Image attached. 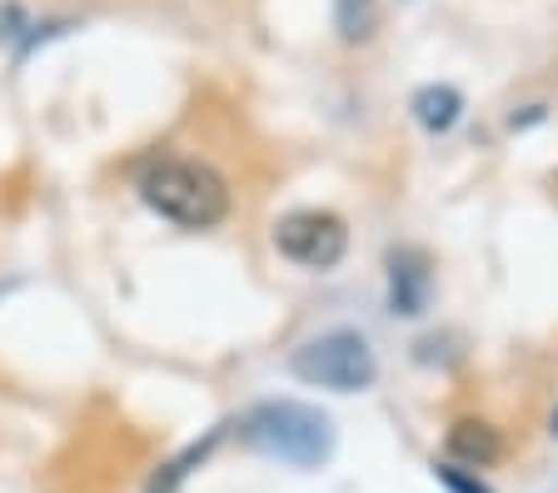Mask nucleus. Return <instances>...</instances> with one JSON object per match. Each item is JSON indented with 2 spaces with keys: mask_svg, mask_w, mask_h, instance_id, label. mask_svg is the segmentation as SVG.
<instances>
[{
  "mask_svg": "<svg viewBox=\"0 0 558 493\" xmlns=\"http://www.w3.org/2000/svg\"><path fill=\"white\" fill-rule=\"evenodd\" d=\"M140 200L185 230H215L230 214V185L205 160H155L140 175Z\"/></svg>",
  "mask_w": 558,
  "mask_h": 493,
  "instance_id": "obj_1",
  "label": "nucleus"
},
{
  "mask_svg": "<svg viewBox=\"0 0 558 493\" xmlns=\"http://www.w3.org/2000/svg\"><path fill=\"white\" fill-rule=\"evenodd\" d=\"M244 439L259 448V454L279 458V464H294V469H319L335 454V423L329 414L310 409V404L294 399H265L244 414Z\"/></svg>",
  "mask_w": 558,
  "mask_h": 493,
  "instance_id": "obj_2",
  "label": "nucleus"
},
{
  "mask_svg": "<svg viewBox=\"0 0 558 493\" xmlns=\"http://www.w3.org/2000/svg\"><path fill=\"white\" fill-rule=\"evenodd\" d=\"M290 369L294 379L314 389H335V394H360L379 379V359H374L369 340L354 334V329H329L319 340L300 344L290 354Z\"/></svg>",
  "mask_w": 558,
  "mask_h": 493,
  "instance_id": "obj_3",
  "label": "nucleus"
},
{
  "mask_svg": "<svg viewBox=\"0 0 558 493\" xmlns=\"http://www.w3.org/2000/svg\"><path fill=\"white\" fill-rule=\"evenodd\" d=\"M275 249L304 270H335L349 249V230L329 210H290L275 224Z\"/></svg>",
  "mask_w": 558,
  "mask_h": 493,
  "instance_id": "obj_4",
  "label": "nucleus"
},
{
  "mask_svg": "<svg viewBox=\"0 0 558 493\" xmlns=\"http://www.w3.org/2000/svg\"><path fill=\"white\" fill-rule=\"evenodd\" d=\"M429 289H434V274L424 249H395L389 255V309L404 319L424 315L429 309Z\"/></svg>",
  "mask_w": 558,
  "mask_h": 493,
  "instance_id": "obj_5",
  "label": "nucleus"
},
{
  "mask_svg": "<svg viewBox=\"0 0 558 493\" xmlns=\"http://www.w3.org/2000/svg\"><path fill=\"white\" fill-rule=\"evenodd\" d=\"M444 448H449V458L469 464V469H488V464H499V458H504L499 429H494V423H484V419H459L449 429V439H444Z\"/></svg>",
  "mask_w": 558,
  "mask_h": 493,
  "instance_id": "obj_6",
  "label": "nucleus"
},
{
  "mask_svg": "<svg viewBox=\"0 0 558 493\" xmlns=\"http://www.w3.org/2000/svg\"><path fill=\"white\" fill-rule=\"evenodd\" d=\"M409 110H414V120L424 130L444 135V130H453L459 125V115H464V95L453 90V85H424V90H414Z\"/></svg>",
  "mask_w": 558,
  "mask_h": 493,
  "instance_id": "obj_7",
  "label": "nucleus"
},
{
  "mask_svg": "<svg viewBox=\"0 0 558 493\" xmlns=\"http://www.w3.org/2000/svg\"><path fill=\"white\" fill-rule=\"evenodd\" d=\"M335 25L344 46H364L379 30V0H335Z\"/></svg>",
  "mask_w": 558,
  "mask_h": 493,
  "instance_id": "obj_8",
  "label": "nucleus"
},
{
  "mask_svg": "<svg viewBox=\"0 0 558 493\" xmlns=\"http://www.w3.org/2000/svg\"><path fill=\"white\" fill-rule=\"evenodd\" d=\"M439 479L449 483L453 493H488V489H484V483H478V479H459V473H453V469H439Z\"/></svg>",
  "mask_w": 558,
  "mask_h": 493,
  "instance_id": "obj_9",
  "label": "nucleus"
},
{
  "mask_svg": "<svg viewBox=\"0 0 558 493\" xmlns=\"http://www.w3.org/2000/svg\"><path fill=\"white\" fill-rule=\"evenodd\" d=\"M155 493H165V489H155Z\"/></svg>",
  "mask_w": 558,
  "mask_h": 493,
  "instance_id": "obj_10",
  "label": "nucleus"
}]
</instances>
